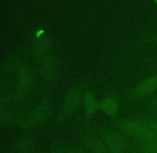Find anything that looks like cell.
<instances>
[{
  "mask_svg": "<svg viewBox=\"0 0 157 153\" xmlns=\"http://www.w3.org/2000/svg\"><path fill=\"white\" fill-rule=\"evenodd\" d=\"M107 143L110 148L115 151H120L123 148V141L117 135H112L107 138Z\"/></svg>",
  "mask_w": 157,
  "mask_h": 153,
  "instance_id": "4",
  "label": "cell"
},
{
  "mask_svg": "<svg viewBox=\"0 0 157 153\" xmlns=\"http://www.w3.org/2000/svg\"><path fill=\"white\" fill-rule=\"evenodd\" d=\"M144 151L157 152V141H151L144 144L142 147Z\"/></svg>",
  "mask_w": 157,
  "mask_h": 153,
  "instance_id": "6",
  "label": "cell"
},
{
  "mask_svg": "<svg viewBox=\"0 0 157 153\" xmlns=\"http://www.w3.org/2000/svg\"><path fill=\"white\" fill-rule=\"evenodd\" d=\"M155 2L156 4H157V0H155Z\"/></svg>",
  "mask_w": 157,
  "mask_h": 153,
  "instance_id": "9",
  "label": "cell"
},
{
  "mask_svg": "<svg viewBox=\"0 0 157 153\" xmlns=\"http://www.w3.org/2000/svg\"><path fill=\"white\" fill-rule=\"evenodd\" d=\"M85 105L86 109H87L88 112L91 113L94 112L96 109V102L94 98L91 94H88L86 96L85 100Z\"/></svg>",
  "mask_w": 157,
  "mask_h": 153,
  "instance_id": "5",
  "label": "cell"
},
{
  "mask_svg": "<svg viewBox=\"0 0 157 153\" xmlns=\"http://www.w3.org/2000/svg\"><path fill=\"white\" fill-rule=\"evenodd\" d=\"M101 108L107 114L113 116L116 114L117 106L115 100L112 98H107L102 101L101 104Z\"/></svg>",
  "mask_w": 157,
  "mask_h": 153,
  "instance_id": "3",
  "label": "cell"
},
{
  "mask_svg": "<svg viewBox=\"0 0 157 153\" xmlns=\"http://www.w3.org/2000/svg\"><path fill=\"white\" fill-rule=\"evenodd\" d=\"M155 40H156V41H157V36H156V37H155Z\"/></svg>",
  "mask_w": 157,
  "mask_h": 153,
  "instance_id": "8",
  "label": "cell"
},
{
  "mask_svg": "<svg viewBox=\"0 0 157 153\" xmlns=\"http://www.w3.org/2000/svg\"><path fill=\"white\" fill-rule=\"evenodd\" d=\"M157 90V75L145 80L138 85L134 91V94L138 96L148 95Z\"/></svg>",
  "mask_w": 157,
  "mask_h": 153,
  "instance_id": "2",
  "label": "cell"
},
{
  "mask_svg": "<svg viewBox=\"0 0 157 153\" xmlns=\"http://www.w3.org/2000/svg\"><path fill=\"white\" fill-rule=\"evenodd\" d=\"M120 128L127 134L141 138H150L154 133L152 127L137 120H128L122 122Z\"/></svg>",
  "mask_w": 157,
  "mask_h": 153,
  "instance_id": "1",
  "label": "cell"
},
{
  "mask_svg": "<svg viewBox=\"0 0 157 153\" xmlns=\"http://www.w3.org/2000/svg\"><path fill=\"white\" fill-rule=\"evenodd\" d=\"M152 129L153 130L154 133H156L157 134V122H155L153 126H152Z\"/></svg>",
  "mask_w": 157,
  "mask_h": 153,
  "instance_id": "7",
  "label": "cell"
}]
</instances>
